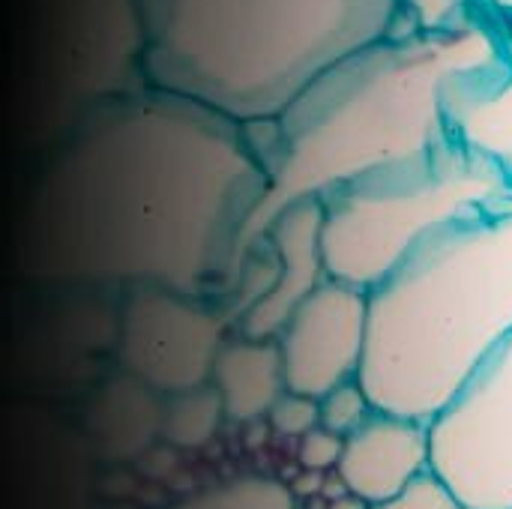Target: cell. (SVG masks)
<instances>
[{
  "mask_svg": "<svg viewBox=\"0 0 512 509\" xmlns=\"http://www.w3.org/2000/svg\"><path fill=\"white\" fill-rule=\"evenodd\" d=\"M264 192L240 120L141 84L72 120L24 216V267L45 282L201 297L228 285Z\"/></svg>",
  "mask_w": 512,
  "mask_h": 509,
  "instance_id": "1",
  "label": "cell"
},
{
  "mask_svg": "<svg viewBox=\"0 0 512 509\" xmlns=\"http://www.w3.org/2000/svg\"><path fill=\"white\" fill-rule=\"evenodd\" d=\"M507 60L510 30L489 21L390 33L333 63L273 120L249 123L267 192L240 237L231 279L294 201L324 198L363 174L450 144L456 93Z\"/></svg>",
  "mask_w": 512,
  "mask_h": 509,
  "instance_id": "2",
  "label": "cell"
},
{
  "mask_svg": "<svg viewBox=\"0 0 512 509\" xmlns=\"http://www.w3.org/2000/svg\"><path fill=\"white\" fill-rule=\"evenodd\" d=\"M512 336V210L459 219L369 288L360 384L387 414L429 423Z\"/></svg>",
  "mask_w": 512,
  "mask_h": 509,
  "instance_id": "3",
  "label": "cell"
},
{
  "mask_svg": "<svg viewBox=\"0 0 512 509\" xmlns=\"http://www.w3.org/2000/svg\"><path fill=\"white\" fill-rule=\"evenodd\" d=\"M147 84L243 126L273 120L333 63L390 36L399 0H135Z\"/></svg>",
  "mask_w": 512,
  "mask_h": 509,
  "instance_id": "4",
  "label": "cell"
},
{
  "mask_svg": "<svg viewBox=\"0 0 512 509\" xmlns=\"http://www.w3.org/2000/svg\"><path fill=\"white\" fill-rule=\"evenodd\" d=\"M321 204L330 279L369 291L435 231L468 216L512 210V177L453 138L363 174L327 192Z\"/></svg>",
  "mask_w": 512,
  "mask_h": 509,
  "instance_id": "5",
  "label": "cell"
},
{
  "mask_svg": "<svg viewBox=\"0 0 512 509\" xmlns=\"http://www.w3.org/2000/svg\"><path fill=\"white\" fill-rule=\"evenodd\" d=\"M429 471L471 509H512V336L429 420Z\"/></svg>",
  "mask_w": 512,
  "mask_h": 509,
  "instance_id": "6",
  "label": "cell"
},
{
  "mask_svg": "<svg viewBox=\"0 0 512 509\" xmlns=\"http://www.w3.org/2000/svg\"><path fill=\"white\" fill-rule=\"evenodd\" d=\"M222 321L195 297L147 288L132 303L120 333L126 369L147 387L180 393L210 381L222 351Z\"/></svg>",
  "mask_w": 512,
  "mask_h": 509,
  "instance_id": "7",
  "label": "cell"
},
{
  "mask_svg": "<svg viewBox=\"0 0 512 509\" xmlns=\"http://www.w3.org/2000/svg\"><path fill=\"white\" fill-rule=\"evenodd\" d=\"M366 330L369 291L339 279L315 288L276 336L288 390L321 399L360 378Z\"/></svg>",
  "mask_w": 512,
  "mask_h": 509,
  "instance_id": "8",
  "label": "cell"
},
{
  "mask_svg": "<svg viewBox=\"0 0 512 509\" xmlns=\"http://www.w3.org/2000/svg\"><path fill=\"white\" fill-rule=\"evenodd\" d=\"M264 237L276 249L279 273L273 288L240 318V336L252 339H276L297 306L330 279L321 198H303L285 207Z\"/></svg>",
  "mask_w": 512,
  "mask_h": 509,
  "instance_id": "9",
  "label": "cell"
},
{
  "mask_svg": "<svg viewBox=\"0 0 512 509\" xmlns=\"http://www.w3.org/2000/svg\"><path fill=\"white\" fill-rule=\"evenodd\" d=\"M336 474L348 492L369 507L393 501L414 480L429 474V423L375 411L345 438Z\"/></svg>",
  "mask_w": 512,
  "mask_h": 509,
  "instance_id": "10",
  "label": "cell"
},
{
  "mask_svg": "<svg viewBox=\"0 0 512 509\" xmlns=\"http://www.w3.org/2000/svg\"><path fill=\"white\" fill-rule=\"evenodd\" d=\"M210 384L219 390L228 420L252 423L267 417L288 390L279 342L252 336L225 342L213 363Z\"/></svg>",
  "mask_w": 512,
  "mask_h": 509,
  "instance_id": "11",
  "label": "cell"
},
{
  "mask_svg": "<svg viewBox=\"0 0 512 509\" xmlns=\"http://www.w3.org/2000/svg\"><path fill=\"white\" fill-rule=\"evenodd\" d=\"M450 123L465 147L495 159L512 177V33L510 60L456 93Z\"/></svg>",
  "mask_w": 512,
  "mask_h": 509,
  "instance_id": "12",
  "label": "cell"
},
{
  "mask_svg": "<svg viewBox=\"0 0 512 509\" xmlns=\"http://www.w3.org/2000/svg\"><path fill=\"white\" fill-rule=\"evenodd\" d=\"M480 21L512 33V0H399L393 33H441Z\"/></svg>",
  "mask_w": 512,
  "mask_h": 509,
  "instance_id": "13",
  "label": "cell"
},
{
  "mask_svg": "<svg viewBox=\"0 0 512 509\" xmlns=\"http://www.w3.org/2000/svg\"><path fill=\"white\" fill-rule=\"evenodd\" d=\"M222 396L213 384H201L192 390L171 393L168 405L159 414V429L168 444L180 450H198L213 441L225 420Z\"/></svg>",
  "mask_w": 512,
  "mask_h": 509,
  "instance_id": "14",
  "label": "cell"
},
{
  "mask_svg": "<svg viewBox=\"0 0 512 509\" xmlns=\"http://www.w3.org/2000/svg\"><path fill=\"white\" fill-rule=\"evenodd\" d=\"M171 509H297V495L273 477H237L201 489Z\"/></svg>",
  "mask_w": 512,
  "mask_h": 509,
  "instance_id": "15",
  "label": "cell"
},
{
  "mask_svg": "<svg viewBox=\"0 0 512 509\" xmlns=\"http://www.w3.org/2000/svg\"><path fill=\"white\" fill-rule=\"evenodd\" d=\"M321 402V426L348 438L351 432H357L378 408L372 405L366 387L360 384V378L339 384L336 390H330L327 396L318 399Z\"/></svg>",
  "mask_w": 512,
  "mask_h": 509,
  "instance_id": "16",
  "label": "cell"
},
{
  "mask_svg": "<svg viewBox=\"0 0 512 509\" xmlns=\"http://www.w3.org/2000/svg\"><path fill=\"white\" fill-rule=\"evenodd\" d=\"M267 420H270V429L276 435L300 441L303 435H309L312 429L321 426V402L315 396H303V393L285 390L279 396V402L270 408Z\"/></svg>",
  "mask_w": 512,
  "mask_h": 509,
  "instance_id": "17",
  "label": "cell"
},
{
  "mask_svg": "<svg viewBox=\"0 0 512 509\" xmlns=\"http://www.w3.org/2000/svg\"><path fill=\"white\" fill-rule=\"evenodd\" d=\"M372 509H471L465 501H459L432 471L414 480L402 495H396L387 504H375Z\"/></svg>",
  "mask_w": 512,
  "mask_h": 509,
  "instance_id": "18",
  "label": "cell"
},
{
  "mask_svg": "<svg viewBox=\"0 0 512 509\" xmlns=\"http://www.w3.org/2000/svg\"><path fill=\"white\" fill-rule=\"evenodd\" d=\"M345 453V438L318 426L309 435H303L297 441V462L303 471H315V474H327L336 471Z\"/></svg>",
  "mask_w": 512,
  "mask_h": 509,
  "instance_id": "19",
  "label": "cell"
},
{
  "mask_svg": "<svg viewBox=\"0 0 512 509\" xmlns=\"http://www.w3.org/2000/svg\"><path fill=\"white\" fill-rule=\"evenodd\" d=\"M324 509H372L363 498H357V495H342V498H333V501H327V507Z\"/></svg>",
  "mask_w": 512,
  "mask_h": 509,
  "instance_id": "20",
  "label": "cell"
}]
</instances>
